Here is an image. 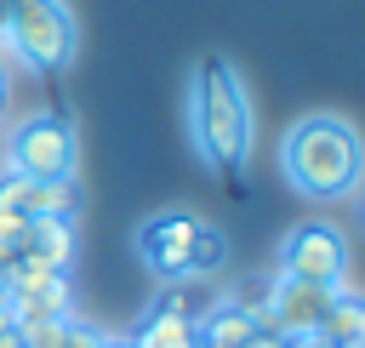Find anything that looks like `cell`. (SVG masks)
<instances>
[{
	"label": "cell",
	"instance_id": "obj_1",
	"mask_svg": "<svg viewBox=\"0 0 365 348\" xmlns=\"http://www.w3.org/2000/svg\"><path fill=\"white\" fill-rule=\"evenodd\" d=\"M188 131H194V148L205 154V165H217V171H240L251 160L257 114H251L240 74L228 68V57H200V68L188 80Z\"/></svg>",
	"mask_w": 365,
	"mask_h": 348
},
{
	"label": "cell",
	"instance_id": "obj_2",
	"mask_svg": "<svg viewBox=\"0 0 365 348\" xmlns=\"http://www.w3.org/2000/svg\"><path fill=\"white\" fill-rule=\"evenodd\" d=\"M359 131L336 114H302L279 143V171L302 200H342L359 183Z\"/></svg>",
	"mask_w": 365,
	"mask_h": 348
},
{
	"label": "cell",
	"instance_id": "obj_3",
	"mask_svg": "<svg viewBox=\"0 0 365 348\" xmlns=\"http://www.w3.org/2000/svg\"><path fill=\"white\" fill-rule=\"evenodd\" d=\"M29 68H68L74 63V17L63 0H6V34H0Z\"/></svg>",
	"mask_w": 365,
	"mask_h": 348
},
{
	"label": "cell",
	"instance_id": "obj_4",
	"mask_svg": "<svg viewBox=\"0 0 365 348\" xmlns=\"http://www.w3.org/2000/svg\"><path fill=\"white\" fill-rule=\"evenodd\" d=\"M74 160H80V143L63 114H29L6 137V171H23L34 183H68Z\"/></svg>",
	"mask_w": 365,
	"mask_h": 348
},
{
	"label": "cell",
	"instance_id": "obj_5",
	"mask_svg": "<svg viewBox=\"0 0 365 348\" xmlns=\"http://www.w3.org/2000/svg\"><path fill=\"white\" fill-rule=\"evenodd\" d=\"M279 280H308V285H348V234L336 222H297L279 240Z\"/></svg>",
	"mask_w": 365,
	"mask_h": 348
},
{
	"label": "cell",
	"instance_id": "obj_6",
	"mask_svg": "<svg viewBox=\"0 0 365 348\" xmlns=\"http://www.w3.org/2000/svg\"><path fill=\"white\" fill-rule=\"evenodd\" d=\"M205 222L188 217V211H160L137 228V257L154 280L177 285V280H194V245H200Z\"/></svg>",
	"mask_w": 365,
	"mask_h": 348
},
{
	"label": "cell",
	"instance_id": "obj_7",
	"mask_svg": "<svg viewBox=\"0 0 365 348\" xmlns=\"http://www.w3.org/2000/svg\"><path fill=\"white\" fill-rule=\"evenodd\" d=\"M325 308H331V285L274 280L268 297H262V331H274V337H319Z\"/></svg>",
	"mask_w": 365,
	"mask_h": 348
},
{
	"label": "cell",
	"instance_id": "obj_8",
	"mask_svg": "<svg viewBox=\"0 0 365 348\" xmlns=\"http://www.w3.org/2000/svg\"><path fill=\"white\" fill-rule=\"evenodd\" d=\"M0 211L17 217H74V188L68 183H34L23 171L0 177Z\"/></svg>",
	"mask_w": 365,
	"mask_h": 348
},
{
	"label": "cell",
	"instance_id": "obj_9",
	"mask_svg": "<svg viewBox=\"0 0 365 348\" xmlns=\"http://www.w3.org/2000/svg\"><path fill=\"white\" fill-rule=\"evenodd\" d=\"M23 257L51 268V274H68V262H74V217H29Z\"/></svg>",
	"mask_w": 365,
	"mask_h": 348
},
{
	"label": "cell",
	"instance_id": "obj_10",
	"mask_svg": "<svg viewBox=\"0 0 365 348\" xmlns=\"http://www.w3.org/2000/svg\"><path fill=\"white\" fill-rule=\"evenodd\" d=\"M251 337H257V314H251L240 297L211 302L205 319H194V342H205V348H245Z\"/></svg>",
	"mask_w": 365,
	"mask_h": 348
},
{
	"label": "cell",
	"instance_id": "obj_11",
	"mask_svg": "<svg viewBox=\"0 0 365 348\" xmlns=\"http://www.w3.org/2000/svg\"><path fill=\"white\" fill-rule=\"evenodd\" d=\"M319 337H325L331 348H359V342H365V308H359V297H354L348 285L331 291V308H325V319H319Z\"/></svg>",
	"mask_w": 365,
	"mask_h": 348
},
{
	"label": "cell",
	"instance_id": "obj_12",
	"mask_svg": "<svg viewBox=\"0 0 365 348\" xmlns=\"http://www.w3.org/2000/svg\"><path fill=\"white\" fill-rule=\"evenodd\" d=\"M131 348H194V319L171 302H160L143 325H137V342Z\"/></svg>",
	"mask_w": 365,
	"mask_h": 348
},
{
	"label": "cell",
	"instance_id": "obj_13",
	"mask_svg": "<svg viewBox=\"0 0 365 348\" xmlns=\"http://www.w3.org/2000/svg\"><path fill=\"white\" fill-rule=\"evenodd\" d=\"M222 257H228V245H222V234L205 222V234H200V245H194V280L217 274V268H222Z\"/></svg>",
	"mask_w": 365,
	"mask_h": 348
},
{
	"label": "cell",
	"instance_id": "obj_14",
	"mask_svg": "<svg viewBox=\"0 0 365 348\" xmlns=\"http://www.w3.org/2000/svg\"><path fill=\"white\" fill-rule=\"evenodd\" d=\"M63 325H68V319H23V325H11V331H17L23 348H57V342H63Z\"/></svg>",
	"mask_w": 365,
	"mask_h": 348
},
{
	"label": "cell",
	"instance_id": "obj_15",
	"mask_svg": "<svg viewBox=\"0 0 365 348\" xmlns=\"http://www.w3.org/2000/svg\"><path fill=\"white\" fill-rule=\"evenodd\" d=\"M103 342H108L103 331H91V325L68 319V325H63V342H57V348H103Z\"/></svg>",
	"mask_w": 365,
	"mask_h": 348
},
{
	"label": "cell",
	"instance_id": "obj_16",
	"mask_svg": "<svg viewBox=\"0 0 365 348\" xmlns=\"http://www.w3.org/2000/svg\"><path fill=\"white\" fill-rule=\"evenodd\" d=\"M245 348H285V337H274V331H257Z\"/></svg>",
	"mask_w": 365,
	"mask_h": 348
},
{
	"label": "cell",
	"instance_id": "obj_17",
	"mask_svg": "<svg viewBox=\"0 0 365 348\" xmlns=\"http://www.w3.org/2000/svg\"><path fill=\"white\" fill-rule=\"evenodd\" d=\"M0 348H23V342H17V331H11V319H6V314H0Z\"/></svg>",
	"mask_w": 365,
	"mask_h": 348
},
{
	"label": "cell",
	"instance_id": "obj_18",
	"mask_svg": "<svg viewBox=\"0 0 365 348\" xmlns=\"http://www.w3.org/2000/svg\"><path fill=\"white\" fill-rule=\"evenodd\" d=\"M285 348H331L325 337H285Z\"/></svg>",
	"mask_w": 365,
	"mask_h": 348
},
{
	"label": "cell",
	"instance_id": "obj_19",
	"mask_svg": "<svg viewBox=\"0 0 365 348\" xmlns=\"http://www.w3.org/2000/svg\"><path fill=\"white\" fill-rule=\"evenodd\" d=\"M0 108H6V74H0Z\"/></svg>",
	"mask_w": 365,
	"mask_h": 348
},
{
	"label": "cell",
	"instance_id": "obj_20",
	"mask_svg": "<svg viewBox=\"0 0 365 348\" xmlns=\"http://www.w3.org/2000/svg\"><path fill=\"white\" fill-rule=\"evenodd\" d=\"M103 348H131V342H114V337H108V342H103Z\"/></svg>",
	"mask_w": 365,
	"mask_h": 348
},
{
	"label": "cell",
	"instance_id": "obj_21",
	"mask_svg": "<svg viewBox=\"0 0 365 348\" xmlns=\"http://www.w3.org/2000/svg\"><path fill=\"white\" fill-rule=\"evenodd\" d=\"M0 34H6V0H0Z\"/></svg>",
	"mask_w": 365,
	"mask_h": 348
},
{
	"label": "cell",
	"instance_id": "obj_22",
	"mask_svg": "<svg viewBox=\"0 0 365 348\" xmlns=\"http://www.w3.org/2000/svg\"><path fill=\"white\" fill-rule=\"evenodd\" d=\"M194 348H205V342H194Z\"/></svg>",
	"mask_w": 365,
	"mask_h": 348
}]
</instances>
